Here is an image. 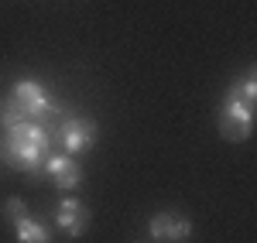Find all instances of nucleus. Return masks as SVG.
<instances>
[{
    "label": "nucleus",
    "mask_w": 257,
    "mask_h": 243,
    "mask_svg": "<svg viewBox=\"0 0 257 243\" xmlns=\"http://www.w3.org/2000/svg\"><path fill=\"white\" fill-rule=\"evenodd\" d=\"M55 226H59L65 236H82L86 233V226H89V212H86V205L79 199H62L59 209H55Z\"/></svg>",
    "instance_id": "423d86ee"
},
{
    "label": "nucleus",
    "mask_w": 257,
    "mask_h": 243,
    "mask_svg": "<svg viewBox=\"0 0 257 243\" xmlns=\"http://www.w3.org/2000/svg\"><path fill=\"white\" fill-rule=\"evenodd\" d=\"M62 144L69 154H82L96 144V123L86 120V117H72V120L62 123Z\"/></svg>",
    "instance_id": "39448f33"
},
{
    "label": "nucleus",
    "mask_w": 257,
    "mask_h": 243,
    "mask_svg": "<svg viewBox=\"0 0 257 243\" xmlns=\"http://www.w3.org/2000/svg\"><path fill=\"white\" fill-rule=\"evenodd\" d=\"M148 229L155 240H172V243H185L192 236V223L185 216H172V212H158Z\"/></svg>",
    "instance_id": "0eeeda50"
},
{
    "label": "nucleus",
    "mask_w": 257,
    "mask_h": 243,
    "mask_svg": "<svg viewBox=\"0 0 257 243\" xmlns=\"http://www.w3.org/2000/svg\"><path fill=\"white\" fill-rule=\"evenodd\" d=\"M226 96L247 103V106H254V103H257V79H254V76H243L237 86H230V93H226Z\"/></svg>",
    "instance_id": "1a4fd4ad"
},
{
    "label": "nucleus",
    "mask_w": 257,
    "mask_h": 243,
    "mask_svg": "<svg viewBox=\"0 0 257 243\" xmlns=\"http://www.w3.org/2000/svg\"><path fill=\"white\" fill-rule=\"evenodd\" d=\"M0 151L11 168H18L24 175H38L45 168V158H48V130L38 120H21L4 130Z\"/></svg>",
    "instance_id": "f257e3e1"
},
{
    "label": "nucleus",
    "mask_w": 257,
    "mask_h": 243,
    "mask_svg": "<svg viewBox=\"0 0 257 243\" xmlns=\"http://www.w3.org/2000/svg\"><path fill=\"white\" fill-rule=\"evenodd\" d=\"M250 127H254V106L226 96L223 110H219V134H223V141H247Z\"/></svg>",
    "instance_id": "f03ea898"
},
{
    "label": "nucleus",
    "mask_w": 257,
    "mask_h": 243,
    "mask_svg": "<svg viewBox=\"0 0 257 243\" xmlns=\"http://www.w3.org/2000/svg\"><path fill=\"white\" fill-rule=\"evenodd\" d=\"M14 236H18V243H52L48 226L38 223V219H31V216H24V219L14 223Z\"/></svg>",
    "instance_id": "6e6552de"
},
{
    "label": "nucleus",
    "mask_w": 257,
    "mask_h": 243,
    "mask_svg": "<svg viewBox=\"0 0 257 243\" xmlns=\"http://www.w3.org/2000/svg\"><path fill=\"white\" fill-rule=\"evenodd\" d=\"M24 216H28V205H24V199H7V202H4V219H7L11 226L18 223V219H24Z\"/></svg>",
    "instance_id": "9d476101"
},
{
    "label": "nucleus",
    "mask_w": 257,
    "mask_h": 243,
    "mask_svg": "<svg viewBox=\"0 0 257 243\" xmlns=\"http://www.w3.org/2000/svg\"><path fill=\"white\" fill-rule=\"evenodd\" d=\"M11 103L18 106L24 117H31V120H41L45 113H52V100H48V93H45V86L35 79H21L14 86V96Z\"/></svg>",
    "instance_id": "7ed1b4c3"
},
{
    "label": "nucleus",
    "mask_w": 257,
    "mask_h": 243,
    "mask_svg": "<svg viewBox=\"0 0 257 243\" xmlns=\"http://www.w3.org/2000/svg\"><path fill=\"white\" fill-rule=\"evenodd\" d=\"M41 171H48V178L59 185L62 192H72V188L82 185V168L72 154H48Z\"/></svg>",
    "instance_id": "20e7f679"
}]
</instances>
